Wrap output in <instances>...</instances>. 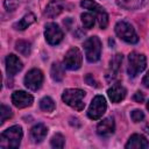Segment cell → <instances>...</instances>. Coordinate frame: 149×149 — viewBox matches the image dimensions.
Wrapping results in <instances>:
<instances>
[{
  "label": "cell",
  "mask_w": 149,
  "mask_h": 149,
  "mask_svg": "<svg viewBox=\"0 0 149 149\" xmlns=\"http://www.w3.org/2000/svg\"><path fill=\"white\" fill-rule=\"evenodd\" d=\"M22 128L17 125L12 126L3 130L0 135V147L2 149H15L20 147L21 140H22Z\"/></svg>",
  "instance_id": "6da1fadb"
},
{
  "label": "cell",
  "mask_w": 149,
  "mask_h": 149,
  "mask_svg": "<svg viewBox=\"0 0 149 149\" xmlns=\"http://www.w3.org/2000/svg\"><path fill=\"white\" fill-rule=\"evenodd\" d=\"M84 98H85V91L80 88H66L62 94L63 101L76 111L84 109L85 107Z\"/></svg>",
  "instance_id": "7a4b0ae2"
},
{
  "label": "cell",
  "mask_w": 149,
  "mask_h": 149,
  "mask_svg": "<svg viewBox=\"0 0 149 149\" xmlns=\"http://www.w3.org/2000/svg\"><path fill=\"white\" fill-rule=\"evenodd\" d=\"M115 34L126 43H137L139 42V37L135 31V29L133 28V26L130 23H128L127 21H119L115 24Z\"/></svg>",
  "instance_id": "3957f363"
},
{
  "label": "cell",
  "mask_w": 149,
  "mask_h": 149,
  "mask_svg": "<svg viewBox=\"0 0 149 149\" xmlns=\"http://www.w3.org/2000/svg\"><path fill=\"white\" fill-rule=\"evenodd\" d=\"M147 65L146 56L143 54H139L136 51H133L128 56V68L127 72L129 77H136L139 73H141Z\"/></svg>",
  "instance_id": "277c9868"
},
{
  "label": "cell",
  "mask_w": 149,
  "mask_h": 149,
  "mask_svg": "<svg viewBox=\"0 0 149 149\" xmlns=\"http://www.w3.org/2000/svg\"><path fill=\"white\" fill-rule=\"evenodd\" d=\"M80 6L85 9H88L90 12L95 14V19L99 22V26L101 29H105L108 24V15L104 7H101L99 3H97L93 0H81Z\"/></svg>",
  "instance_id": "5b68a950"
},
{
  "label": "cell",
  "mask_w": 149,
  "mask_h": 149,
  "mask_svg": "<svg viewBox=\"0 0 149 149\" xmlns=\"http://www.w3.org/2000/svg\"><path fill=\"white\" fill-rule=\"evenodd\" d=\"M84 50L86 59L90 63L99 61L101 55V42L97 36H91L84 42Z\"/></svg>",
  "instance_id": "8992f818"
},
{
  "label": "cell",
  "mask_w": 149,
  "mask_h": 149,
  "mask_svg": "<svg viewBox=\"0 0 149 149\" xmlns=\"http://www.w3.org/2000/svg\"><path fill=\"white\" fill-rule=\"evenodd\" d=\"M81 62H83V56H81L80 50L77 47H72L65 54L63 64L66 69L73 71V70H78L80 68Z\"/></svg>",
  "instance_id": "52a82bcc"
},
{
  "label": "cell",
  "mask_w": 149,
  "mask_h": 149,
  "mask_svg": "<svg viewBox=\"0 0 149 149\" xmlns=\"http://www.w3.org/2000/svg\"><path fill=\"white\" fill-rule=\"evenodd\" d=\"M107 104L102 95H95L88 107L87 116L92 120H98L102 116V114L106 112Z\"/></svg>",
  "instance_id": "ba28073f"
},
{
  "label": "cell",
  "mask_w": 149,
  "mask_h": 149,
  "mask_svg": "<svg viewBox=\"0 0 149 149\" xmlns=\"http://www.w3.org/2000/svg\"><path fill=\"white\" fill-rule=\"evenodd\" d=\"M43 83V73L38 69H31L24 76V85L31 91H37L41 88Z\"/></svg>",
  "instance_id": "9c48e42d"
},
{
  "label": "cell",
  "mask_w": 149,
  "mask_h": 149,
  "mask_svg": "<svg viewBox=\"0 0 149 149\" xmlns=\"http://www.w3.org/2000/svg\"><path fill=\"white\" fill-rule=\"evenodd\" d=\"M44 36L45 40L49 44L51 45H56L58 43H61V41L63 40V31L59 28V26L57 23L50 22L45 26V30H44Z\"/></svg>",
  "instance_id": "30bf717a"
},
{
  "label": "cell",
  "mask_w": 149,
  "mask_h": 149,
  "mask_svg": "<svg viewBox=\"0 0 149 149\" xmlns=\"http://www.w3.org/2000/svg\"><path fill=\"white\" fill-rule=\"evenodd\" d=\"M33 101H34L33 95L24 91H15L12 94V102L17 108H24L31 106Z\"/></svg>",
  "instance_id": "8fae6325"
},
{
  "label": "cell",
  "mask_w": 149,
  "mask_h": 149,
  "mask_svg": "<svg viewBox=\"0 0 149 149\" xmlns=\"http://www.w3.org/2000/svg\"><path fill=\"white\" fill-rule=\"evenodd\" d=\"M114 129H115L114 119L112 116H108L99 122V125L97 127V133L101 137H108L114 133Z\"/></svg>",
  "instance_id": "7c38bea8"
},
{
  "label": "cell",
  "mask_w": 149,
  "mask_h": 149,
  "mask_svg": "<svg viewBox=\"0 0 149 149\" xmlns=\"http://www.w3.org/2000/svg\"><path fill=\"white\" fill-rule=\"evenodd\" d=\"M22 68H23L22 62L19 59L17 56L10 54L6 57V72L8 76H10V77L15 76L19 71L22 70Z\"/></svg>",
  "instance_id": "4fadbf2b"
},
{
  "label": "cell",
  "mask_w": 149,
  "mask_h": 149,
  "mask_svg": "<svg viewBox=\"0 0 149 149\" xmlns=\"http://www.w3.org/2000/svg\"><path fill=\"white\" fill-rule=\"evenodd\" d=\"M107 95L112 102H120L126 97V88L121 84H114L108 88Z\"/></svg>",
  "instance_id": "5bb4252c"
},
{
  "label": "cell",
  "mask_w": 149,
  "mask_h": 149,
  "mask_svg": "<svg viewBox=\"0 0 149 149\" xmlns=\"http://www.w3.org/2000/svg\"><path fill=\"white\" fill-rule=\"evenodd\" d=\"M125 147L127 149H129V148H135V149L148 148L149 147V142H148V140L143 135H141V134H133L129 137V140H128V142L126 143Z\"/></svg>",
  "instance_id": "9a60e30c"
},
{
  "label": "cell",
  "mask_w": 149,
  "mask_h": 149,
  "mask_svg": "<svg viewBox=\"0 0 149 149\" xmlns=\"http://www.w3.org/2000/svg\"><path fill=\"white\" fill-rule=\"evenodd\" d=\"M63 8H64V3L62 0H51L47 5L44 14L48 17H55V16H58L63 12Z\"/></svg>",
  "instance_id": "2e32d148"
},
{
  "label": "cell",
  "mask_w": 149,
  "mask_h": 149,
  "mask_svg": "<svg viewBox=\"0 0 149 149\" xmlns=\"http://www.w3.org/2000/svg\"><path fill=\"white\" fill-rule=\"evenodd\" d=\"M122 55L121 54H116L112 57V59L109 61V73L107 74V79L109 77H112V80L118 76L119 70L121 68V63H122Z\"/></svg>",
  "instance_id": "e0dca14e"
},
{
  "label": "cell",
  "mask_w": 149,
  "mask_h": 149,
  "mask_svg": "<svg viewBox=\"0 0 149 149\" xmlns=\"http://www.w3.org/2000/svg\"><path fill=\"white\" fill-rule=\"evenodd\" d=\"M48 134V128L43 123H37L30 129V137L34 142H41Z\"/></svg>",
  "instance_id": "ac0fdd59"
},
{
  "label": "cell",
  "mask_w": 149,
  "mask_h": 149,
  "mask_svg": "<svg viewBox=\"0 0 149 149\" xmlns=\"http://www.w3.org/2000/svg\"><path fill=\"white\" fill-rule=\"evenodd\" d=\"M35 15L33 14V13H28V14H26L19 22H16L15 24H14V28L15 29H17V30H24L26 28H28L30 24H33L34 22H35Z\"/></svg>",
  "instance_id": "d6986e66"
},
{
  "label": "cell",
  "mask_w": 149,
  "mask_h": 149,
  "mask_svg": "<svg viewBox=\"0 0 149 149\" xmlns=\"http://www.w3.org/2000/svg\"><path fill=\"white\" fill-rule=\"evenodd\" d=\"M64 65H61L59 63H54L51 65V70H50V74L51 78L55 81H61L64 78Z\"/></svg>",
  "instance_id": "ffe728a7"
},
{
  "label": "cell",
  "mask_w": 149,
  "mask_h": 149,
  "mask_svg": "<svg viewBox=\"0 0 149 149\" xmlns=\"http://www.w3.org/2000/svg\"><path fill=\"white\" fill-rule=\"evenodd\" d=\"M15 49L23 56H28L30 54V50H31V44L30 42L28 41H24V40H20L15 43Z\"/></svg>",
  "instance_id": "44dd1931"
},
{
  "label": "cell",
  "mask_w": 149,
  "mask_h": 149,
  "mask_svg": "<svg viewBox=\"0 0 149 149\" xmlns=\"http://www.w3.org/2000/svg\"><path fill=\"white\" fill-rule=\"evenodd\" d=\"M116 2L125 9H136L142 5L143 0H116Z\"/></svg>",
  "instance_id": "7402d4cb"
},
{
  "label": "cell",
  "mask_w": 149,
  "mask_h": 149,
  "mask_svg": "<svg viewBox=\"0 0 149 149\" xmlns=\"http://www.w3.org/2000/svg\"><path fill=\"white\" fill-rule=\"evenodd\" d=\"M40 107L42 111H45V112H52L56 107L55 105V101L50 98V97H44L41 99L40 101Z\"/></svg>",
  "instance_id": "603a6c76"
},
{
  "label": "cell",
  "mask_w": 149,
  "mask_h": 149,
  "mask_svg": "<svg viewBox=\"0 0 149 149\" xmlns=\"http://www.w3.org/2000/svg\"><path fill=\"white\" fill-rule=\"evenodd\" d=\"M80 17H81L83 26L86 29H91L94 26V23H95V16L92 15L91 13H83L80 15Z\"/></svg>",
  "instance_id": "cb8c5ba5"
},
{
  "label": "cell",
  "mask_w": 149,
  "mask_h": 149,
  "mask_svg": "<svg viewBox=\"0 0 149 149\" xmlns=\"http://www.w3.org/2000/svg\"><path fill=\"white\" fill-rule=\"evenodd\" d=\"M50 143H51V147L52 148H63L64 144H65V139L62 134H55L51 140H50Z\"/></svg>",
  "instance_id": "d4e9b609"
},
{
  "label": "cell",
  "mask_w": 149,
  "mask_h": 149,
  "mask_svg": "<svg viewBox=\"0 0 149 149\" xmlns=\"http://www.w3.org/2000/svg\"><path fill=\"white\" fill-rule=\"evenodd\" d=\"M12 115H13L12 109L6 105H1V107H0V123H3L7 119L12 118Z\"/></svg>",
  "instance_id": "484cf974"
},
{
  "label": "cell",
  "mask_w": 149,
  "mask_h": 149,
  "mask_svg": "<svg viewBox=\"0 0 149 149\" xmlns=\"http://www.w3.org/2000/svg\"><path fill=\"white\" fill-rule=\"evenodd\" d=\"M130 118H132V120H133L134 122H140V121H142V120L144 119V114H143V112L140 111V109H134V111L130 113Z\"/></svg>",
  "instance_id": "4316f807"
},
{
  "label": "cell",
  "mask_w": 149,
  "mask_h": 149,
  "mask_svg": "<svg viewBox=\"0 0 149 149\" xmlns=\"http://www.w3.org/2000/svg\"><path fill=\"white\" fill-rule=\"evenodd\" d=\"M17 6H19V0H5V7L9 12L15 10Z\"/></svg>",
  "instance_id": "83f0119b"
},
{
  "label": "cell",
  "mask_w": 149,
  "mask_h": 149,
  "mask_svg": "<svg viewBox=\"0 0 149 149\" xmlns=\"http://www.w3.org/2000/svg\"><path fill=\"white\" fill-rule=\"evenodd\" d=\"M133 99L136 101V102H143V100H144V97H143V93L142 92H140V91H137L135 94H134V97H133Z\"/></svg>",
  "instance_id": "f1b7e54d"
},
{
  "label": "cell",
  "mask_w": 149,
  "mask_h": 149,
  "mask_svg": "<svg viewBox=\"0 0 149 149\" xmlns=\"http://www.w3.org/2000/svg\"><path fill=\"white\" fill-rule=\"evenodd\" d=\"M85 80H86V83L88 84V85H94V86H97L95 85V80H94V78H93V76L92 74H87L86 76V78H85Z\"/></svg>",
  "instance_id": "f546056e"
},
{
  "label": "cell",
  "mask_w": 149,
  "mask_h": 149,
  "mask_svg": "<svg viewBox=\"0 0 149 149\" xmlns=\"http://www.w3.org/2000/svg\"><path fill=\"white\" fill-rule=\"evenodd\" d=\"M142 84L146 86V87H148L149 88V71L147 72V74L143 77V79H142Z\"/></svg>",
  "instance_id": "4dcf8cb0"
},
{
  "label": "cell",
  "mask_w": 149,
  "mask_h": 149,
  "mask_svg": "<svg viewBox=\"0 0 149 149\" xmlns=\"http://www.w3.org/2000/svg\"><path fill=\"white\" fill-rule=\"evenodd\" d=\"M147 108L149 109V101H148V104H147Z\"/></svg>",
  "instance_id": "1f68e13d"
}]
</instances>
